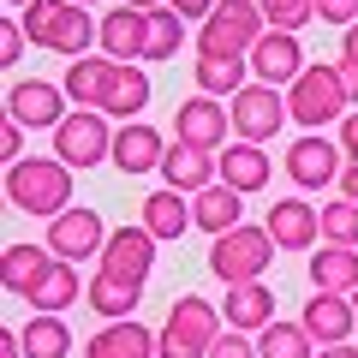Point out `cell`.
<instances>
[{
	"label": "cell",
	"mask_w": 358,
	"mask_h": 358,
	"mask_svg": "<svg viewBox=\"0 0 358 358\" xmlns=\"http://www.w3.org/2000/svg\"><path fill=\"white\" fill-rule=\"evenodd\" d=\"M299 322L310 329L317 346H334V341H352L358 305H352V293H317V299H305V317H299Z\"/></svg>",
	"instance_id": "obj_16"
},
{
	"label": "cell",
	"mask_w": 358,
	"mask_h": 358,
	"mask_svg": "<svg viewBox=\"0 0 358 358\" xmlns=\"http://www.w3.org/2000/svg\"><path fill=\"white\" fill-rule=\"evenodd\" d=\"M138 299H143V287L120 281V275H108V268H96V275L84 281V305L96 310V317H108V322L131 317V310H138Z\"/></svg>",
	"instance_id": "obj_26"
},
{
	"label": "cell",
	"mask_w": 358,
	"mask_h": 358,
	"mask_svg": "<svg viewBox=\"0 0 358 358\" xmlns=\"http://www.w3.org/2000/svg\"><path fill=\"white\" fill-rule=\"evenodd\" d=\"M78 299H84V281H78V263L54 257V263L42 268V281L30 287V299H24V305H30V310H66V305H78Z\"/></svg>",
	"instance_id": "obj_29"
},
{
	"label": "cell",
	"mask_w": 358,
	"mask_h": 358,
	"mask_svg": "<svg viewBox=\"0 0 358 358\" xmlns=\"http://www.w3.org/2000/svg\"><path fill=\"white\" fill-rule=\"evenodd\" d=\"M341 84H346V96L358 102V60H341Z\"/></svg>",
	"instance_id": "obj_46"
},
{
	"label": "cell",
	"mask_w": 358,
	"mask_h": 358,
	"mask_svg": "<svg viewBox=\"0 0 358 358\" xmlns=\"http://www.w3.org/2000/svg\"><path fill=\"white\" fill-rule=\"evenodd\" d=\"M352 305H358V287H352Z\"/></svg>",
	"instance_id": "obj_52"
},
{
	"label": "cell",
	"mask_w": 358,
	"mask_h": 358,
	"mask_svg": "<svg viewBox=\"0 0 358 358\" xmlns=\"http://www.w3.org/2000/svg\"><path fill=\"white\" fill-rule=\"evenodd\" d=\"M341 150H346V162H358V108H346V120H341Z\"/></svg>",
	"instance_id": "obj_42"
},
{
	"label": "cell",
	"mask_w": 358,
	"mask_h": 358,
	"mask_svg": "<svg viewBox=\"0 0 358 358\" xmlns=\"http://www.w3.org/2000/svg\"><path fill=\"white\" fill-rule=\"evenodd\" d=\"M155 233L143 227H114L108 233V245H102V257H96V268H108V275H120V281H131V287H143L150 281V268H155Z\"/></svg>",
	"instance_id": "obj_10"
},
{
	"label": "cell",
	"mask_w": 358,
	"mask_h": 358,
	"mask_svg": "<svg viewBox=\"0 0 358 358\" xmlns=\"http://www.w3.org/2000/svg\"><path fill=\"white\" fill-rule=\"evenodd\" d=\"M341 143H329L322 138V131H305V138L293 143V150H287V173H293V185L299 192H322V185H334V179H341Z\"/></svg>",
	"instance_id": "obj_11"
},
{
	"label": "cell",
	"mask_w": 358,
	"mask_h": 358,
	"mask_svg": "<svg viewBox=\"0 0 358 358\" xmlns=\"http://www.w3.org/2000/svg\"><path fill=\"white\" fill-rule=\"evenodd\" d=\"M305 48H299V30H275L268 24L263 36H257V48H251V78H263V84H293L299 72H305Z\"/></svg>",
	"instance_id": "obj_13"
},
{
	"label": "cell",
	"mask_w": 358,
	"mask_h": 358,
	"mask_svg": "<svg viewBox=\"0 0 358 358\" xmlns=\"http://www.w3.org/2000/svg\"><path fill=\"white\" fill-rule=\"evenodd\" d=\"M18 334H24V352L30 358H66V352H72V329H66L60 310H30V322Z\"/></svg>",
	"instance_id": "obj_31"
},
{
	"label": "cell",
	"mask_w": 358,
	"mask_h": 358,
	"mask_svg": "<svg viewBox=\"0 0 358 358\" xmlns=\"http://www.w3.org/2000/svg\"><path fill=\"white\" fill-rule=\"evenodd\" d=\"M317 18L322 24H358V0H317Z\"/></svg>",
	"instance_id": "obj_40"
},
{
	"label": "cell",
	"mask_w": 358,
	"mask_h": 358,
	"mask_svg": "<svg viewBox=\"0 0 358 358\" xmlns=\"http://www.w3.org/2000/svg\"><path fill=\"white\" fill-rule=\"evenodd\" d=\"M54 155L66 167H96L114 162V126H108L102 108H72V114L54 126Z\"/></svg>",
	"instance_id": "obj_6"
},
{
	"label": "cell",
	"mask_w": 358,
	"mask_h": 358,
	"mask_svg": "<svg viewBox=\"0 0 358 358\" xmlns=\"http://www.w3.org/2000/svg\"><path fill=\"white\" fill-rule=\"evenodd\" d=\"M317 358H358V346H346V341H334V346H317Z\"/></svg>",
	"instance_id": "obj_48"
},
{
	"label": "cell",
	"mask_w": 358,
	"mask_h": 358,
	"mask_svg": "<svg viewBox=\"0 0 358 358\" xmlns=\"http://www.w3.org/2000/svg\"><path fill=\"white\" fill-rule=\"evenodd\" d=\"M90 42H102V24H96L78 0H60V18H54V30H48V48L66 54V60H78V54H90Z\"/></svg>",
	"instance_id": "obj_27"
},
{
	"label": "cell",
	"mask_w": 358,
	"mask_h": 358,
	"mask_svg": "<svg viewBox=\"0 0 358 358\" xmlns=\"http://www.w3.org/2000/svg\"><path fill=\"white\" fill-rule=\"evenodd\" d=\"M263 227L275 233L281 251H310V245L322 239V209L305 203V197H275L268 215H263Z\"/></svg>",
	"instance_id": "obj_14"
},
{
	"label": "cell",
	"mask_w": 358,
	"mask_h": 358,
	"mask_svg": "<svg viewBox=\"0 0 358 358\" xmlns=\"http://www.w3.org/2000/svg\"><path fill=\"white\" fill-rule=\"evenodd\" d=\"M192 215H197V227L215 239V233H227V227L245 221V192H233L227 179H215V185H203V192L192 197Z\"/></svg>",
	"instance_id": "obj_23"
},
{
	"label": "cell",
	"mask_w": 358,
	"mask_h": 358,
	"mask_svg": "<svg viewBox=\"0 0 358 358\" xmlns=\"http://www.w3.org/2000/svg\"><path fill=\"white\" fill-rule=\"evenodd\" d=\"M72 96H66V84H48V78H24V84L6 90V114L18 120V126H60L66 114H72Z\"/></svg>",
	"instance_id": "obj_12"
},
{
	"label": "cell",
	"mask_w": 358,
	"mask_h": 358,
	"mask_svg": "<svg viewBox=\"0 0 358 358\" xmlns=\"http://www.w3.org/2000/svg\"><path fill=\"white\" fill-rule=\"evenodd\" d=\"M257 6H263V18L275 30H305L317 18V0H257Z\"/></svg>",
	"instance_id": "obj_36"
},
{
	"label": "cell",
	"mask_w": 358,
	"mask_h": 358,
	"mask_svg": "<svg viewBox=\"0 0 358 358\" xmlns=\"http://www.w3.org/2000/svg\"><path fill=\"white\" fill-rule=\"evenodd\" d=\"M341 60H358V24H346V36H341Z\"/></svg>",
	"instance_id": "obj_47"
},
{
	"label": "cell",
	"mask_w": 358,
	"mask_h": 358,
	"mask_svg": "<svg viewBox=\"0 0 358 358\" xmlns=\"http://www.w3.org/2000/svg\"><path fill=\"white\" fill-rule=\"evenodd\" d=\"M257 352H263V358H317V341H310L305 322L275 317V322H263V329H257Z\"/></svg>",
	"instance_id": "obj_32"
},
{
	"label": "cell",
	"mask_w": 358,
	"mask_h": 358,
	"mask_svg": "<svg viewBox=\"0 0 358 358\" xmlns=\"http://www.w3.org/2000/svg\"><path fill=\"white\" fill-rule=\"evenodd\" d=\"M341 197H352V203H358V162L341 167Z\"/></svg>",
	"instance_id": "obj_45"
},
{
	"label": "cell",
	"mask_w": 358,
	"mask_h": 358,
	"mask_svg": "<svg viewBox=\"0 0 358 358\" xmlns=\"http://www.w3.org/2000/svg\"><path fill=\"white\" fill-rule=\"evenodd\" d=\"M78 6H102V0H78Z\"/></svg>",
	"instance_id": "obj_50"
},
{
	"label": "cell",
	"mask_w": 358,
	"mask_h": 358,
	"mask_svg": "<svg viewBox=\"0 0 358 358\" xmlns=\"http://www.w3.org/2000/svg\"><path fill=\"white\" fill-rule=\"evenodd\" d=\"M263 30H268V18L257 0H221L203 18V30H197V60H239V54L251 60Z\"/></svg>",
	"instance_id": "obj_3"
},
{
	"label": "cell",
	"mask_w": 358,
	"mask_h": 358,
	"mask_svg": "<svg viewBox=\"0 0 358 358\" xmlns=\"http://www.w3.org/2000/svg\"><path fill=\"white\" fill-rule=\"evenodd\" d=\"M209 358H263V352H257V334H245V329H221V341L209 346Z\"/></svg>",
	"instance_id": "obj_38"
},
{
	"label": "cell",
	"mask_w": 358,
	"mask_h": 358,
	"mask_svg": "<svg viewBox=\"0 0 358 358\" xmlns=\"http://www.w3.org/2000/svg\"><path fill=\"white\" fill-rule=\"evenodd\" d=\"M227 108H233V138H251V143H268L287 120H293L287 90H281V84H263V78H251Z\"/></svg>",
	"instance_id": "obj_7"
},
{
	"label": "cell",
	"mask_w": 358,
	"mask_h": 358,
	"mask_svg": "<svg viewBox=\"0 0 358 358\" xmlns=\"http://www.w3.org/2000/svg\"><path fill=\"white\" fill-rule=\"evenodd\" d=\"M322 239H329V245H358V203H352V197L322 203Z\"/></svg>",
	"instance_id": "obj_35"
},
{
	"label": "cell",
	"mask_w": 358,
	"mask_h": 358,
	"mask_svg": "<svg viewBox=\"0 0 358 358\" xmlns=\"http://www.w3.org/2000/svg\"><path fill=\"white\" fill-rule=\"evenodd\" d=\"M310 287L317 293H352L358 287V245H329L310 251Z\"/></svg>",
	"instance_id": "obj_24"
},
{
	"label": "cell",
	"mask_w": 358,
	"mask_h": 358,
	"mask_svg": "<svg viewBox=\"0 0 358 358\" xmlns=\"http://www.w3.org/2000/svg\"><path fill=\"white\" fill-rule=\"evenodd\" d=\"M0 155H6V162H18V155H24V126H18L13 114H6V131H0Z\"/></svg>",
	"instance_id": "obj_41"
},
{
	"label": "cell",
	"mask_w": 358,
	"mask_h": 358,
	"mask_svg": "<svg viewBox=\"0 0 358 358\" xmlns=\"http://www.w3.org/2000/svg\"><path fill=\"white\" fill-rule=\"evenodd\" d=\"M114 66L120 60H90V54H78V60H66V96H72V108H102L108 102V84H114Z\"/></svg>",
	"instance_id": "obj_21"
},
{
	"label": "cell",
	"mask_w": 358,
	"mask_h": 358,
	"mask_svg": "<svg viewBox=\"0 0 358 358\" xmlns=\"http://www.w3.org/2000/svg\"><path fill=\"white\" fill-rule=\"evenodd\" d=\"M54 263V251L48 245H6V251H0V281H6V293L13 299H30V287L42 281V268Z\"/></svg>",
	"instance_id": "obj_30"
},
{
	"label": "cell",
	"mask_w": 358,
	"mask_h": 358,
	"mask_svg": "<svg viewBox=\"0 0 358 358\" xmlns=\"http://www.w3.org/2000/svg\"><path fill=\"white\" fill-rule=\"evenodd\" d=\"M6 6H30V0H6Z\"/></svg>",
	"instance_id": "obj_51"
},
{
	"label": "cell",
	"mask_w": 358,
	"mask_h": 358,
	"mask_svg": "<svg viewBox=\"0 0 358 358\" xmlns=\"http://www.w3.org/2000/svg\"><path fill=\"white\" fill-rule=\"evenodd\" d=\"M54 18H60V0H30V6H18V24H24V36L36 42V48H48Z\"/></svg>",
	"instance_id": "obj_37"
},
{
	"label": "cell",
	"mask_w": 358,
	"mask_h": 358,
	"mask_svg": "<svg viewBox=\"0 0 358 358\" xmlns=\"http://www.w3.org/2000/svg\"><path fill=\"white\" fill-rule=\"evenodd\" d=\"M162 179L167 185H179V192H203V185H215L221 179V155L215 150H192V143H167V155H162Z\"/></svg>",
	"instance_id": "obj_17"
},
{
	"label": "cell",
	"mask_w": 358,
	"mask_h": 358,
	"mask_svg": "<svg viewBox=\"0 0 358 358\" xmlns=\"http://www.w3.org/2000/svg\"><path fill=\"white\" fill-rule=\"evenodd\" d=\"M221 310L197 293H179L173 310L162 322V358H209V346L221 341Z\"/></svg>",
	"instance_id": "obj_5"
},
{
	"label": "cell",
	"mask_w": 358,
	"mask_h": 358,
	"mask_svg": "<svg viewBox=\"0 0 358 358\" xmlns=\"http://www.w3.org/2000/svg\"><path fill=\"white\" fill-rule=\"evenodd\" d=\"M48 245L54 257H66V263H84V257H102V245H108V227H102V215L90 203H72V209H60V215H48Z\"/></svg>",
	"instance_id": "obj_8"
},
{
	"label": "cell",
	"mask_w": 358,
	"mask_h": 358,
	"mask_svg": "<svg viewBox=\"0 0 358 358\" xmlns=\"http://www.w3.org/2000/svg\"><path fill=\"white\" fill-rule=\"evenodd\" d=\"M143 227L155 233V239H185V227H197L192 215V192H179V185H162V192L143 197Z\"/></svg>",
	"instance_id": "obj_20"
},
{
	"label": "cell",
	"mask_w": 358,
	"mask_h": 358,
	"mask_svg": "<svg viewBox=\"0 0 358 358\" xmlns=\"http://www.w3.org/2000/svg\"><path fill=\"white\" fill-rule=\"evenodd\" d=\"M227 126H233V108L221 102V96H185L179 102V114H173V138L179 143H192V150H227Z\"/></svg>",
	"instance_id": "obj_9"
},
{
	"label": "cell",
	"mask_w": 358,
	"mask_h": 358,
	"mask_svg": "<svg viewBox=\"0 0 358 358\" xmlns=\"http://www.w3.org/2000/svg\"><path fill=\"white\" fill-rule=\"evenodd\" d=\"M143 48H150V13L120 0L114 13L102 18V54L108 60H143Z\"/></svg>",
	"instance_id": "obj_19"
},
{
	"label": "cell",
	"mask_w": 358,
	"mask_h": 358,
	"mask_svg": "<svg viewBox=\"0 0 358 358\" xmlns=\"http://www.w3.org/2000/svg\"><path fill=\"white\" fill-rule=\"evenodd\" d=\"M0 358H30V352H24V334H13V329L0 334Z\"/></svg>",
	"instance_id": "obj_44"
},
{
	"label": "cell",
	"mask_w": 358,
	"mask_h": 358,
	"mask_svg": "<svg viewBox=\"0 0 358 358\" xmlns=\"http://www.w3.org/2000/svg\"><path fill=\"white\" fill-rule=\"evenodd\" d=\"M275 233L268 227H227V233H215V245H209V268H215L227 287H239V281H263L268 275V263H275Z\"/></svg>",
	"instance_id": "obj_4"
},
{
	"label": "cell",
	"mask_w": 358,
	"mask_h": 358,
	"mask_svg": "<svg viewBox=\"0 0 358 358\" xmlns=\"http://www.w3.org/2000/svg\"><path fill=\"white\" fill-rule=\"evenodd\" d=\"M268 167H275V162H268L263 143H251V138H233L227 150H221V179H227L233 192H245V197L268 185Z\"/></svg>",
	"instance_id": "obj_22"
},
{
	"label": "cell",
	"mask_w": 358,
	"mask_h": 358,
	"mask_svg": "<svg viewBox=\"0 0 358 358\" xmlns=\"http://www.w3.org/2000/svg\"><path fill=\"white\" fill-rule=\"evenodd\" d=\"M24 42H30V36H24V24L6 13V18H0V66H13L18 54H24Z\"/></svg>",
	"instance_id": "obj_39"
},
{
	"label": "cell",
	"mask_w": 358,
	"mask_h": 358,
	"mask_svg": "<svg viewBox=\"0 0 358 358\" xmlns=\"http://www.w3.org/2000/svg\"><path fill=\"white\" fill-rule=\"evenodd\" d=\"M167 6H173V13H185V18H209L221 0H167Z\"/></svg>",
	"instance_id": "obj_43"
},
{
	"label": "cell",
	"mask_w": 358,
	"mask_h": 358,
	"mask_svg": "<svg viewBox=\"0 0 358 358\" xmlns=\"http://www.w3.org/2000/svg\"><path fill=\"white\" fill-rule=\"evenodd\" d=\"M221 317H227V329L257 334L263 322H275V293H268L263 281H239V287H227V305H221Z\"/></svg>",
	"instance_id": "obj_25"
},
{
	"label": "cell",
	"mask_w": 358,
	"mask_h": 358,
	"mask_svg": "<svg viewBox=\"0 0 358 358\" xmlns=\"http://www.w3.org/2000/svg\"><path fill=\"white\" fill-rule=\"evenodd\" d=\"M287 108H293V120L305 131H322L329 120H346L352 96H346V84H341V60H310L305 72L287 84Z\"/></svg>",
	"instance_id": "obj_2"
},
{
	"label": "cell",
	"mask_w": 358,
	"mask_h": 358,
	"mask_svg": "<svg viewBox=\"0 0 358 358\" xmlns=\"http://www.w3.org/2000/svg\"><path fill=\"white\" fill-rule=\"evenodd\" d=\"M197 72V90H203V96H221V102H233V96H239L245 84H251V60H197L192 66Z\"/></svg>",
	"instance_id": "obj_33"
},
{
	"label": "cell",
	"mask_w": 358,
	"mask_h": 358,
	"mask_svg": "<svg viewBox=\"0 0 358 358\" xmlns=\"http://www.w3.org/2000/svg\"><path fill=\"white\" fill-rule=\"evenodd\" d=\"M72 173L60 155H18L6 162V203L24 209V215H60L72 209Z\"/></svg>",
	"instance_id": "obj_1"
},
{
	"label": "cell",
	"mask_w": 358,
	"mask_h": 358,
	"mask_svg": "<svg viewBox=\"0 0 358 358\" xmlns=\"http://www.w3.org/2000/svg\"><path fill=\"white\" fill-rule=\"evenodd\" d=\"M179 48H185V13L150 6V48H143V60H173Z\"/></svg>",
	"instance_id": "obj_34"
},
{
	"label": "cell",
	"mask_w": 358,
	"mask_h": 358,
	"mask_svg": "<svg viewBox=\"0 0 358 358\" xmlns=\"http://www.w3.org/2000/svg\"><path fill=\"white\" fill-rule=\"evenodd\" d=\"M162 155H167V138L150 120H126L114 131V167L120 173H150V167H162Z\"/></svg>",
	"instance_id": "obj_18"
},
{
	"label": "cell",
	"mask_w": 358,
	"mask_h": 358,
	"mask_svg": "<svg viewBox=\"0 0 358 358\" xmlns=\"http://www.w3.org/2000/svg\"><path fill=\"white\" fill-rule=\"evenodd\" d=\"M143 108H150V78H143L138 60H120V66H114V84H108L102 114H108V120H138Z\"/></svg>",
	"instance_id": "obj_28"
},
{
	"label": "cell",
	"mask_w": 358,
	"mask_h": 358,
	"mask_svg": "<svg viewBox=\"0 0 358 358\" xmlns=\"http://www.w3.org/2000/svg\"><path fill=\"white\" fill-rule=\"evenodd\" d=\"M84 358H162V334H150L138 317H120L84 341Z\"/></svg>",
	"instance_id": "obj_15"
},
{
	"label": "cell",
	"mask_w": 358,
	"mask_h": 358,
	"mask_svg": "<svg viewBox=\"0 0 358 358\" xmlns=\"http://www.w3.org/2000/svg\"><path fill=\"white\" fill-rule=\"evenodd\" d=\"M126 6H138V13H150V6H167V0H126Z\"/></svg>",
	"instance_id": "obj_49"
}]
</instances>
